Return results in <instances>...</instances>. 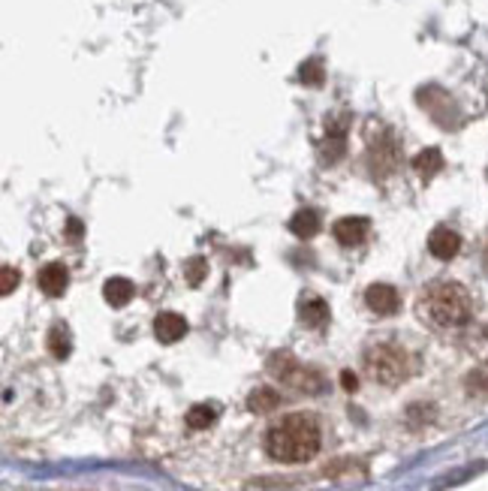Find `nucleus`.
Returning a JSON list of instances; mask_svg holds the SVG:
<instances>
[{
  "instance_id": "423d86ee",
  "label": "nucleus",
  "mask_w": 488,
  "mask_h": 491,
  "mask_svg": "<svg viewBox=\"0 0 488 491\" xmlns=\"http://www.w3.org/2000/svg\"><path fill=\"white\" fill-rule=\"evenodd\" d=\"M428 251L437 260H452L458 251H462V239H458L455 230L449 227H437L432 235H428Z\"/></svg>"
},
{
  "instance_id": "f03ea898",
  "label": "nucleus",
  "mask_w": 488,
  "mask_h": 491,
  "mask_svg": "<svg viewBox=\"0 0 488 491\" xmlns=\"http://www.w3.org/2000/svg\"><path fill=\"white\" fill-rule=\"evenodd\" d=\"M471 296L455 281H434L419 296V317L437 329H458L471 320Z\"/></svg>"
},
{
  "instance_id": "f3484780",
  "label": "nucleus",
  "mask_w": 488,
  "mask_h": 491,
  "mask_svg": "<svg viewBox=\"0 0 488 491\" xmlns=\"http://www.w3.org/2000/svg\"><path fill=\"white\" fill-rule=\"evenodd\" d=\"M15 283H18V271L9 269V265H4V283H0V292H4V296H9Z\"/></svg>"
},
{
  "instance_id": "6e6552de",
  "label": "nucleus",
  "mask_w": 488,
  "mask_h": 491,
  "mask_svg": "<svg viewBox=\"0 0 488 491\" xmlns=\"http://www.w3.org/2000/svg\"><path fill=\"white\" fill-rule=\"evenodd\" d=\"M154 335H158V341H163V343L181 341L184 335H188V320H184L181 313L166 311V313H160L158 320H154Z\"/></svg>"
},
{
  "instance_id": "6ab92c4d",
  "label": "nucleus",
  "mask_w": 488,
  "mask_h": 491,
  "mask_svg": "<svg viewBox=\"0 0 488 491\" xmlns=\"http://www.w3.org/2000/svg\"><path fill=\"white\" fill-rule=\"evenodd\" d=\"M301 78H308V82H320V64L310 61L308 66H301Z\"/></svg>"
},
{
  "instance_id": "39448f33",
  "label": "nucleus",
  "mask_w": 488,
  "mask_h": 491,
  "mask_svg": "<svg viewBox=\"0 0 488 491\" xmlns=\"http://www.w3.org/2000/svg\"><path fill=\"white\" fill-rule=\"evenodd\" d=\"M365 304L377 313V317H392L398 311V304H402V299H398V290L389 287V283H371L365 290Z\"/></svg>"
},
{
  "instance_id": "7ed1b4c3",
  "label": "nucleus",
  "mask_w": 488,
  "mask_h": 491,
  "mask_svg": "<svg viewBox=\"0 0 488 491\" xmlns=\"http://www.w3.org/2000/svg\"><path fill=\"white\" fill-rule=\"evenodd\" d=\"M365 371L374 383L398 386L410 374L407 353L398 343H374V347L365 350Z\"/></svg>"
},
{
  "instance_id": "f8f14e48",
  "label": "nucleus",
  "mask_w": 488,
  "mask_h": 491,
  "mask_svg": "<svg viewBox=\"0 0 488 491\" xmlns=\"http://www.w3.org/2000/svg\"><path fill=\"white\" fill-rule=\"evenodd\" d=\"M290 232H296L299 239H314L320 232V214L314 209H301L296 218L290 220Z\"/></svg>"
},
{
  "instance_id": "4468645a",
  "label": "nucleus",
  "mask_w": 488,
  "mask_h": 491,
  "mask_svg": "<svg viewBox=\"0 0 488 491\" xmlns=\"http://www.w3.org/2000/svg\"><path fill=\"white\" fill-rule=\"evenodd\" d=\"M278 404H280V395L269 386H259L257 392H250V398H248V407L253 414H269V410H275Z\"/></svg>"
},
{
  "instance_id": "2eb2a0df",
  "label": "nucleus",
  "mask_w": 488,
  "mask_h": 491,
  "mask_svg": "<svg viewBox=\"0 0 488 491\" xmlns=\"http://www.w3.org/2000/svg\"><path fill=\"white\" fill-rule=\"evenodd\" d=\"M441 166H443V160H441V151H437V148H428V151H422L416 157V172L422 175L425 181L432 179L434 172H441Z\"/></svg>"
},
{
  "instance_id": "20e7f679",
  "label": "nucleus",
  "mask_w": 488,
  "mask_h": 491,
  "mask_svg": "<svg viewBox=\"0 0 488 491\" xmlns=\"http://www.w3.org/2000/svg\"><path fill=\"white\" fill-rule=\"evenodd\" d=\"M269 371H271V374H278L280 380L292 383L296 389H305V392H320V389H323V380H320L314 371L301 368L299 362L290 356V353H275V356L269 359Z\"/></svg>"
},
{
  "instance_id": "a211bd4d",
  "label": "nucleus",
  "mask_w": 488,
  "mask_h": 491,
  "mask_svg": "<svg viewBox=\"0 0 488 491\" xmlns=\"http://www.w3.org/2000/svg\"><path fill=\"white\" fill-rule=\"evenodd\" d=\"M202 271H205V260H193L190 265H188V274H190V283H199L202 281Z\"/></svg>"
},
{
  "instance_id": "1a4fd4ad",
  "label": "nucleus",
  "mask_w": 488,
  "mask_h": 491,
  "mask_svg": "<svg viewBox=\"0 0 488 491\" xmlns=\"http://www.w3.org/2000/svg\"><path fill=\"white\" fill-rule=\"evenodd\" d=\"M66 269L61 262H48L40 269V274H36V283H40V290L46 292V296H64V290H66Z\"/></svg>"
},
{
  "instance_id": "dca6fc26",
  "label": "nucleus",
  "mask_w": 488,
  "mask_h": 491,
  "mask_svg": "<svg viewBox=\"0 0 488 491\" xmlns=\"http://www.w3.org/2000/svg\"><path fill=\"white\" fill-rule=\"evenodd\" d=\"M218 419V410H214L211 404H197V407H190L188 410V425L190 428H208L211 422Z\"/></svg>"
},
{
  "instance_id": "f257e3e1",
  "label": "nucleus",
  "mask_w": 488,
  "mask_h": 491,
  "mask_svg": "<svg viewBox=\"0 0 488 491\" xmlns=\"http://www.w3.org/2000/svg\"><path fill=\"white\" fill-rule=\"evenodd\" d=\"M320 444H323V435H320L317 419L305 414L284 416L280 422H275L266 435V453L275 461H280V465H301V461H310L320 453Z\"/></svg>"
},
{
  "instance_id": "0eeeda50",
  "label": "nucleus",
  "mask_w": 488,
  "mask_h": 491,
  "mask_svg": "<svg viewBox=\"0 0 488 491\" xmlns=\"http://www.w3.org/2000/svg\"><path fill=\"white\" fill-rule=\"evenodd\" d=\"M368 230H371V223L365 218H341L335 227H331L338 244H344V248H356V244H362Z\"/></svg>"
},
{
  "instance_id": "ddd939ff",
  "label": "nucleus",
  "mask_w": 488,
  "mask_h": 491,
  "mask_svg": "<svg viewBox=\"0 0 488 491\" xmlns=\"http://www.w3.org/2000/svg\"><path fill=\"white\" fill-rule=\"evenodd\" d=\"M73 350V341H70V329L64 326V322H55L52 332H48V353H52L55 359H66Z\"/></svg>"
},
{
  "instance_id": "9b49d317",
  "label": "nucleus",
  "mask_w": 488,
  "mask_h": 491,
  "mask_svg": "<svg viewBox=\"0 0 488 491\" xmlns=\"http://www.w3.org/2000/svg\"><path fill=\"white\" fill-rule=\"evenodd\" d=\"M133 292H136V287L127 278H112V281H106V287H103V296L112 308H124V304L133 299Z\"/></svg>"
},
{
  "instance_id": "aec40b11",
  "label": "nucleus",
  "mask_w": 488,
  "mask_h": 491,
  "mask_svg": "<svg viewBox=\"0 0 488 491\" xmlns=\"http://www.w3.org/2000/svg\"><path fill=\"white\" fill-rule=\"evenodd\" d=\"M341 383H344L347 392H356V377L350 374V371H344V374H341Z\"/></svg>"
},
{
  "instance_id": "9d476101",
  "label": "nucleus",
  "mask_w": 488,
  "mask_h": 491,
  "mask_svg": "<svg viewBox=\"0 0 488 491\" xmlns=\"http://www.w3.org/2000/svg\"><path fill=\"white\" fill-rule=\"evenodd\" d=\"M299 317H301V322H305V326L320 329V326H326V322H329V304H326L323 299H317V296L301 299Z\"/></svg>"
}]
</instances>
